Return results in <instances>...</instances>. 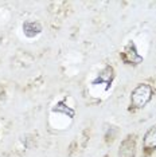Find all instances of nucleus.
Segmentation results:
<instances>
[{"label": "nucleus", "mask_w": 156, "mask_h": 157, "mask_svg": "<svg viewBox=\"0 0 156 157\" xmlns=\"http://www.w3.org/2000/svg\"><path fill=\"white\" fill-rule=\"evenodd\" d=\"M136 155V144L132 138H127L121 142L119 151V157H135Z\"/></svg>", "instance_id": "3"}, {"label": "nucleus", "mask_w": 156, "mask_h": 157, "mask_svg": "<svg viewBox=\"0 0 156 157\" xmlns=\"http://www.w3.org/2000/svg\"><path fill=\"white\" fill-rule=\"evenodd\" d=\"M143 146L145 151H155L156 149V125L147 130L143 140Z\"/></svg>", "instance_id": "4"}, {"label": "nucleus", "mask_w": 156, "mask_h": 157, "mask_svg": "<svg viewBox=\"0 0 156 157\" xmlns=\"http://www.w3.org/2000/svg\"><path fill=\"white\" fill-rule=\"evenodd\" d=\"M123 59L125 60L127 63H139L143 60V58L137 54L136 51V47H135V44L132 42H129L128 44H127V47L124 48L123 51Z\"/></svg>", "instance_id": "2"}, {"label": "nucleus", "mask_w": 156, "mask_h": 157, "mask_svg": "<svg viewBox=\"0 0 156 157\" xmlns=\"http://www.w3.org/2000/svg\"><path fill=\"white\" fill-rule=\"evenodd\" d=\"M152 98V87L147 83H140L132 90L131 103L135 108H144Z\"/></svg>", "instance_id": "1"}, {"label": "nucleus", "mask_w": 156, "mask_h": 157, "mask_svg": "<svg viewBox=\"0 0 156 157\" xmlns=\"http://www.w3.org/2000/svg\"><path fill=\"white\" fill-rule=\"evenodd\" d=\"M23 31L28 38H34L42 33V26L38 22H26L23 24Z\"/></svg>", "instance_id": "5"}]
</instances>
